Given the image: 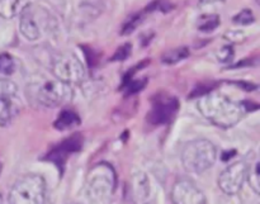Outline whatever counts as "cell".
Masks as SVG:
<instances>
[{
  "mask_svg": "<svg viewBox=\"0 0 260 204\" xmlns=\"http://www.w3.org/2000/svg\"><path fill=\"white\" fill-rule=\"evenodd\" d=\"M131 50H132V46L129 45V43H126V45L121 46V47L114 52L113 57H112V61L126 60V58L129 56V53H131Z\"/></svg>",
  "mask_w": 260,
  "mask_h": 204,
  "instance_id": "7402d4cb",
  "label": "cell"
},
{
  "mask_svg": "<svg viewBox=\"0 0 260 204\" xmlns=\"http://www.w3.org/2000/svg\"><path fill=\"white\" fill-rule=\"evenodd\" d=\"M17 94V85L7 79H0V98H14Z\"/></svg>",
  "mask_w": 260,
  "mask_h": 204,
  "instance_id": "d6986e66",
  "label": "cell"
},
{
  "mask_svg": "<svg viewBox=\"0 0 260 204\" xmlns=\"http://www.w3.org/2000/svg\"><path fill=\"white\" fill-rule=\"evenodd\" d=\"M15 114L13 98H0V126L5 127L12 122Z\"/></svg>",
  "mask_w": 260,
  "mask_h": 204,
  "instance_id": "7c38bea8",
  "label": "cell"
},
{
  "mask_svg": "<svg viewBox=\"0 0 260 204\" xmlns=\"http://www.w3.org/2000/svg\"><path fill=\"white\" fill-rule=\"evenodd\" d=\"M233 56L234 50L231 46H225V47H222L218 51V60L222 61V62H229L233 58Z\"/></svg>",
  "mask_w": 260,
  "mask_h": 204,
  "instance_id": "603a6c76",
  "label": "cell"
},
{
  "mask_svg": "<svg viewBox=\"0 0 260 204\" xmlns=\"http://www.w3.org/2000/svg\"><path fill=\"white\" fill-rule=\"evenodd\" d=\"M134 190L139 199L145 200L150 194V183L144 173H137L134 177Z\"/></svg>",
  "mask_w": 260,
  "mask_h": 204,
  "instance_id": "4fadbf2b",
  "label": "cell"
},
{
  "mask_svg": "<svg viewBox=\"0 0 260 204\" xmlns=\"http://www.w3.org/2000/svg\"><path fill=\"white\" fill-rule=\"evenodd\" d=\"M254 20H255V18H254L253 12H251L250 9L241 10L239 14H236L235 17H234V22L238 23V24H251Z\"/></svg>",
  "mask_w": 260,
  "mask_h": 204,
  "instance_id": "44dd1931",
  "label": "cell"
},
{
  "mask_svg": "<svg viewBox=\"0 0 260 204\" xmlns=\"http://www.w3.org/2000/svg\"><path fill=\"white\" fill-rule=\"evenodd\" d=\"M174 204H205L206 198L202 190L189 179H179L174 183L170 192Z\"/></svg>",
  "mask_w": 260,
  "mask_h": 204,
  "instance_id": "9c48e42d",
  "label": "cell"
},
{
  "mask_svg": "<svg viewBox=\"0 0 260 204\" xmlns=\"http://www.w3.org/2000/svg\"><path fill=\"white\" fill-rule=\"evenodd\" d=\"M178 108H179V103L174 96L157 94L152 101L151 111L147 114V121L154 126L168 123L174 118Z\"/></svg>",
  "mask_w": 260,
  "mask_h": 204,
  "instance_id": "ba28073f",
  "label": "cell"
},
{
  "mask_svg": "<svg viewBox=\"0 0 260 204\" xmlns=\"http://www.w3.org/2000/svg\"><path fill=\"white\" fill-rule=\"evenodd\" d=\"M188 56H189V50L187 47H178L165 52L162 55L161 61L165 65H174V63H178L179 61L187 58Z\"/></svg>",
  "mask_w": 260,
  "mask_h": 204,
  "instance_id": "5bb4252c",
  "label": "cell"
},
{
  "mask_svg": "<svg viewBox=\"0 0 260 204\" xmlns=\"http://www.w3.org/2000/svg\"><path fill=\"white\" fill-rule=\"evenodd\" d=\"M213 2H218V0H202V3H213Z\"/></svg>",
  "mask_w": 260,
  "mask_h": 204,
  "instance_id": "d4e9b609",
  "label": "cell"
},
{
  "mask_svg": "<svg viewBox=\"0 0 260 204\" xmlns=\"http://www.w3.org/2000/svg\"><path fill=\"white\" fill-rule=\"evenodd\" d=\"M198 109L215 126L230 128L245 114V107L218 93L205 94L198 101Z\"/></svg>",
  "mask_w": 260,
  "mask_h": 204,
  "instance_id": "6da1fadb",
  "label": "cell"
},
{
  "mask_svg": "<svg viewBox=\"0 0 260 204\" xmlns=\"http://www.w3.org/2000/svg\"><path fill=\"white\" fill-rule=\"evenodd\" d=\"M217 159V150L208 140L188 142L182 151V164L188 173L201 174L213 166Z\"/></svg>",
  "mask_w": 260,
  "mask_h": 204,
  "instance_id": "7a4b0ae2",
  "label": "cell"
},
{
  "mask_svg": "<svg viewBox=\"0 0 260 204\" xmlns=\"http://www.w3.org/2000/svg\"><path fill=\"white\" fill-rule=\"evenodd\" d=\"M37 10L38 7L29 4L20 14V32L29 41H36L41 37V24Z\"/></svg>",
  "mask_w": 260,
  "mask_h": 204,
  "instance_id": "30bf717a",
  "label": "cell"
},
{
  "mask_svg": "<svg viewBox=\"0 0 260 204\" xmlns=\"http://www.w3.org/2000/svg\"><path fill=\"white\" fill-rule=\"evenodd\" d=\"M218 24H220V17L217 14H205L201 15L198 19L197 27L202 32H211V30L216 29Z\"/></svg>",
  "mask_w": 260,
  "mask_h": 204,
  "instance_id": "2e32d148",
  "label": "cell"
},
{
  "mask_svg": "<svg viewBox=\"0 0 260 204\" xmlns=\"http://www.w3.org/2000/svg\"><path fill=\"white\" fill-rule=\"evenodd\" d=\"M146 204H155V203H152V202H149V203H146Z\"/></svg>",
  "mask_w": 260,
  "mask_h": 204,
  "instance_id": "484cf974",
  "label": "cell"
},
{
  "mask_svg": "<svg viewBox=\"0 0 260 204\" xmlns=\"http://www.w3.org/2000/svg\"><path fill=\"white\" fill-rule=\"evenodd\" d=\"M9 204H43L46 200V182L37 174L23 175L9 192Z\"/></svg>",
  "mask_w": 260,
  "mask_h": 204,
  "instance_id": "277c9868",
  "label": "cell"
},
{
  "mask_svg": "<svg viewBox=\"0 0 260 204\" xmlns=\"http://www.w3.org/2000/svg\"><path fill=\"white\" fill-rule=\"evenodd\" d=\"M28 91H29L30 96H33L37 100V103L45 107H50V108H55L61 104L69 103L73 98L71 86L69 84L57 80V79L30 84Z\"/></svg>",
  "mask_w": 260,
  "mask_h": 204,
  "instance_id": "5b68a950",
  "label": "cell"
},
{
  "mask_svg": "<svg viewBox=\"0 0 260 204\" xmlns=\"http://www.w3.org/2000/svg\"><path fill=\"white\" fill-rule=\"evenodd\" d=\"M17 69L15 60L9 53H2L0 55V74L4 75H12Z\"/></svg>",
  "mask_w": 260,
  "mask_h": 204,
  "instance_id": "ac0fdd59",
  "label": "cell"
},
{
  "mask_svg": "<svg viewBox=\"0 0 260 204\" xmlns=\"http://www.w3.org/2000/svg\"><path fill=\"white\" fill-rule=\"evenodd\" d=\"M141 20H142L141 13H137V14L131 15V17L128 18V20L123 24V28H122V35L123 36L129 35V33L134 32V30L140 25Z\"/></svg>",
  "mask_w": 260,
  "mask_h": 204,
  "instance_id": "ffe728a7",
  "label": "cell"
},
{
  "mask_svg": "<svg viewBox=\"0 0 260 204\" xmlns=\"http://www.w3.org/2000/svg\"><path fill=\"white\" fill-rule=\"evenodd\" d=\"M146 80H132L128 83H124V86H127V93H137L145 86Z\"/></svg>",
  "mask_w": 260,
  "mask_h": 204,
  "instance_id": "cb8c5ba5",
  "label": "cell"
},
{
  "mask_svg": "<svg viewBox=\"0 0 260 204\" xmlns=\"http://www.w3.org/2000/svg\"><path fill=\"white\" fill-rule=\"evenodd\" d=\"M248 174V162L236 161L229 165L220 174L218 187L225 194L235 195L243 189V185Z\"/></svg>",
  "mask_w": 260,
  "mask_h": 204,
  "instance_id": "52a82bcc",
  "label": "cell"
},
{
  "mask_svg": "<svg viewBox=\"0 0 260 204\" xmlns=\"http://www.w3.org/2000/svg\"><path fill=\"white\" fill-rule=\"evenodd\" d=\"M79 123H80V119H79L78 114L71 111H63L55 121V128L60 129V131H66V129L74 128Z\"/></svg>",
  "mask_w": 260,
  "mask_h": 204,
  "instance_id": "8fae6325",
  "label": "cell"
},
{
  "mask_svg": "<svg viewBox=\"0 0 260 204\" xmlns=\"http://www.w3.org/2000/svg\"><path fill=\"white\" fill-rule=\"evenodd\" d=\"M18 8V0H0V17L10 19L15 15Z\"/></svg>",
  "mask_w": 260,
  "mask_h": 204,
  "instance_id": "e0dca14e",
  "label": "cell"
},
{
  "mask_svg": "<svg viewBox=\"0 0 260 204\" xmlns=\"http://www.w3.org/2000/svg\"><path fill=\"white\" fill-rule=\"evenodd\" d=\"M246 180L249 182L251 189L259 194L260 193V174H259V161L258 159H254L253 162L248 164V174Z\"/></svg>",
  "mask_w": 260,
  "mask_h": 204,
  "instance_id": "9a60e30c",
  "label": "cell"
},
{
  "mask_svg": "<svg viewBox=\"0 0 260 204\" xmlns=\"http://www.w3.org/2000/svg\"><path fill=\"white\" fill-rule=\"evenodd\" d=\"M52 73L57 80L65 84H79L85 78V69L74 55H58L52 63Z\"/></svg>",
  "mask_w": 260,
  "mask_h": 204,
  "instance_id": "8992f818",
  "label": "cell"
},
{
  "mask_svg": "<svg viewBox=\"0 0 260 204\" xmlns=\"http://www.w3.org/2000/svg\"><path fill=\"white\" fill-rule=\"evenodd\" d=\"M116 184V174L111 165H95L86 175L85 194L94 203L106 202L112 195Z\"/></svg>",
  "mask_w": 260,
  "mask_h": 204,
  "instance_id": "3957f363",
  "label": "cell"
}]
</instances>
